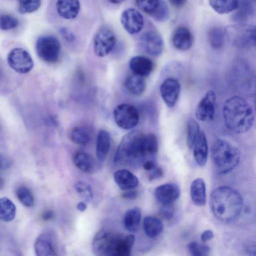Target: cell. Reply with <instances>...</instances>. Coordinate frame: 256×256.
I'll return each mask as SVG.
<instances>
[{"mask_svg":"<svg viewBox=\"0 0 256 256\" xmlns=\"http://www.w3.org/2000/svg\"><path fill=\"white\" fill-rule=\"evenodd\" d=\"M210 209L218 220L230 222L236 219L240 214L243 200L236 190L226 186H219L211 193Z\"/></svg>","mask_w":256,"mask_h":256,"instance_id":"obj_1","label":"cell"},{"mask_svg":"<svg viewBox=\"0 0 256 256\" xmlns=\"http://www.w3.org/2000/svg\"><path fill=\"white\" fill-rule=\"evenodd\" d=\"M222 112L226 127L235 133L248 132L254 123L253 110L242 97L235 96L228 98L224 104Z\"/></svg>","mask_w":256,"mask_h":256,"instance_id":"obj_2","label":"cell"},{"mask_svg":"<svg viewBox=\"0 0 256 256\" xmlns=\"http://www.w3.org/2000/svg\"><path fill=\"white\" fill-rule=\"evenodd\" d=\"M148 156L145 144V134L133 130L124 136L118 147L114 162L116 164L138 166Z\"/></svg>","mask_w":256,"mask_h":256,"instance_id":"obj_3","label":"cell"},{"mask_svg":"<svg viewBox=\"0 0 256 256\" xmlns=\"http://www.w3.org/2000/svg\"><path fill=\"white\" fill-rule=\"evenodd\" d=\"M211 152L214 166L220 174L230 172L239 162L240 153L238 149L226 140H216L213 144Z\"/></svg>","mask_w":256,"mask_h":256,"instance_id":"obj_4","label":"cell"},{"mask_svg":"<svg viewBox=\"0 0 256 256\" xmlns=\"http://www.w3.org/2000/svg\"><path fill=\"white\" fill-rule=\"evenodd\" d=\"M226 36L235 46L248 48L256 44V27L251 24H237L227 26Z\"/></svg>","mask_w":256,"mask_h":256,"instance_id":"obj_5","label":"cell"},{"mask_svg":"<svg viewBox=\"0 0 256 256\" xmlns=\"http://www.w3.org/2000/svg\"><path fill=\"white\" fill-rule=\"evenodd\" d=\"M60 44L53 36L47 35L39 37L36 44L38 56L43 61L54 63L58 61L60 53Z\"/></svg>","mask_w":256,"mask_h":256,"instance_id":"obj_6","label":"cell"},{"mask_svg":"<svg viewBox=\"0 0 256 256\" xmlns=\"http://www.w3.org/2000/svg\"><path fill=\"white\" fill-rule=\"evenodd\" d=\"M113 116L116 125L124 130H130L138 124L140 116L137 109L132 105L122 104L114 110Z\"/></svg>","mask_w":256,"mask_h":256,"instance_id":"obj_7","label":"cell"},{"mask_svg":"<svg viewBox=\"0 0 256 256\" xmlns=\"http://www.w3.org/2000/svg\"><path fill=\"white\" fill-rule=\"evenodd\" d=\"M7 60L10 66L19 74L29 72L34 66L33 60L29 52L20 48L12 50L8 55Z\"/></svg>","mask_w":256,"mask_h":256,"instance_id":"obj_8","label":"cell"},{"mask_svg":"<svg viewBox=\"0 0 256 256\" xmlns=\"http://www.w3.org/2000/svg\"><path fill=\"white\" fill-rule=\"evenodd\" d=\"M116 42V36L111 30L106 27L101 28L94 38V49L95 54L98 57L106 56L114 48Z\"/></svg>","mask_w":256,"mask_h":256,"instance_id":"obj_9","label":"cell"},{"mask_svg":"<svg viewBox=\"0 0 256 256\" xmlns=\"http://www.w3.org/2000/svg\"><path fill=\"white\" fill-rule=\"evenodd\" d=\"M216 96L212 90H208L201 98L195 110V116L200 121L210 122L212 120L215 112Z\"/></svg>","mask_w":256,"mask_h":256,"instance_id":"obj_10","label":"cell"},{"mask_svg":"<svg viewBox=\"0 0 256 256\" xmlns=\"http://www.w3.org/2000/svg\"><path fill=\"white\" fill-rule=\"evenodd\" d=\"M120 22L126 31L131 34L140 32L144 24L142 15L132 8H128L122 12Z\"/></svg>","mask_w":256,"mask_h":256,"instance_id":"obj_11","label":"cell"},{"mask_svg":"<svg viewBox=\"0 0 256 256\" xmlns=\"http://www.w3.org/2000/svg\"><path fill=\"white\" fill-rule=\"evenodd\" d=\"M180 86L178 81L173 78L165 79L160 88L162 98L168 108H172L176 104L180 96Z\"/></svg>","mask_w":256,"mask_h":256,"instance_id":"obj_12","label":"cell"},{"mask_svg":"<svg viewBox=\"0 0 256 256\" xmlns=\"http://www.w3.org/2000/svg\"><path fill=\"white\" fill-rule=\"evenodd\" d=\"M140 44L144 50L154 56H160L164 50V41L161 36L154 31L146 32L140 38Z\"/></svg>","mask_w":256,"mask_h":256,"instance_id":"obj_13","label":"cell"},{"mask_svg":"<svg viewBox=\"0 0 256 256\" xmlns=\"http://www.w3.org/2000/svg\"><path fill=\"white\" fill-rule=\"evenodd\" d=\"M135 241L134 236L115 235L110 246L108 256H128Z\"/></svg>","mask_w":256,"mask_h":256,"instance_id":"obj_14","label":"cell"},{"mask_svg":"<svg viewBox=\"0 0 256 256\" xmlns=\"http://www.w3.org/2000/svg\"><path fill=\"white\" fill-rule=\"evenodd\" d=\"M180 190L179 186L173 183L160 185L154 190L156 199L163 205L172 204L179 198Z\"/></svg>","mask_w":256,"mask_h":256,"instance_id":"obj_15","label":"cell"},{"mask_svg":"<svg viewBox=\"0 0 256 256\" xmlns=\"http://www.w3.org/2000/svg\"><path fill=\"white\" fill-rule=\"evenodd\" d=\"M114 236V234L106 230H100L92 241V250L94 253L98 256H108Z\"/></svg>","mask_w":256,"mask_h":256,"instance_id":"obj_16","label":"cell"},{"mask_svg":"<svg viewBox=\"0 0 256 256\" xmlns=\"http://www.w3.org/2000/svg\"><path fill=\"white\" fill-rule=\"evenodd\" d=\"M34 250L38 256H56L53 235L49 232L41 234L36 240Z\"/></svg>","mask_w":256,"mask_h":256,"instance_id":"obj_17","label":"cell"},{"mask_svg":"<svg viewBox=\"0 0 256 256\" xmlns=\"http://www.w3.org/2000/svg\"><path fill=\"white\" fill-rule=\"evenodd\" d=\"M129 66L134 74L143 77L148 76L154 68L152 61L144 56H133L129 62Z\"/></svg>","mask_w":256,"mask_h":256,"instance_id":"obj_18","label":"cell"},{"mask_svg":"<svg viewBox=\"0 0 256 256\" xmlns=\"http://www.w3.org/2000/svg\"><path fill=\"white\" fill-rule=\"evenodd\" d=\"M172 42L178 50H186L191 48L194 42V37L190 30L185 26H180L174 32Z\"/></svg>","mask_w":256,"mask_h":256,"instance_id":"obj_19","label":"cell"},{"mask_svg":"<svg viewBox=\"0 0 256 256\" xmlns=\"http://www.w3.org/2000/svg\"><path fill=\"white\" fill-rule=\"evenodd\" d=\"M58 15L65 20L75 18L80 10L79 0H58L56 4Z\"/></svg>","mask_w":256,"mask_h":256,"instance_id":"obj_20","label":"cell"},{"mask_svg":"<svg viewBox=\"0 0 256 256\" xmlns=\"http://www.w3.org/2000/svg\"><path fill=\"white\" fill-rule=\"evenodd\" d=\"M194 156L197 164L201 167L207 162L208 146L206 138L203 132H200L192 148Z\"/></svg>","mask_w":256,"mask_h":256,"instance_id":"obj_21","label":"cell"},{"mask_svg":"<svg viewBox=\"0 0 256 256\" xmlns=\"http://www.w3.org/2000/svg\"><path fill=\"white\" fill-rule=\"evenodd\" d=\"M114 178L116 183L122 190L133 189L138 183L137 177L126 169H120L115 172Z\"/></svg>","mask_w":256,"mask_h":256,"instance_id":"obj_22","label":"cell"},{"mask_svg":"<svg viewBox=\"0 0 256 256\" xmlns=\"http://www.w3.org/2000/svg\"><path fill=\"white\" fill-rule=\"evenodd\" d=\"M190 196L195 205L198 206L205 205L206 201V184L202 178H196L192 182Z\"/></svg>","mask_w":256,"mask_h":256,"instance_id":"obj_23","label":"cell"},{"mask_svg":"<svg viewBox=\"0 0 256 256\" xmlns=\"http://www.w3.org/2000/svg\"><path fill=\"white\" fill-rule=\"evenodd\" d=\"M111 138L108 132L104 130L98 131L96 141V155L100 162H104L109 152Z\"/></svg>","mask_w":256,"mask_h":256,"instance_id":"obj_24","label":"cell"},{"mask_svg":"<svg viewBox=\"0 0 256 256\" xmlns=\"http://www.w3.org/2000/svg\"><path fill=\"white\" fill-rule=\"evenodd\" d=\"M144 77L132 74L125 80L124 86L126 90L134 96H140L143 94L146 87Z\"/></svg>","mask_w":256,"mask_h":256,"instance_id":"obj_25","label":"cell"},{"mask_svg":"<svg viewBox=\"0 0 256 256\" xmlns=\"http://www.w3.org/2000/svg\"><path fill=\"white\" fill-rule=\"evenodd\" d=\"M141 220V210L139 208H134L125 214L124 222L126 228L130 232H136L138 229Z\"/></svg>","mask_w":256,"mask_h":256,"instance_id":"obj_26","label":"cell"},{"mask_svg":"<svg viewBox=\"0 0 256 256\" xmlns=\"http://www.w3.org/2000/svg\"><path fill=\"white\" fill-rule=\"evenodd\" d=\"M163 224L158 218L147 216L143 221V228L146 234L150 238L158 236L162 231Z\"/></svg>","mask_w":256,"mask_h":256,"instance_id":"obj_27","label":"cell"},{"mask_svg":"<svg viewBox=\"0 0 256 256\" xmlns=\"http://www.w3.org/2000/svg\"><path fill=\"white\" fill-rule=\"evenodd\" d=\"M16 214V207L8 198H0V220L9 222L12 220Z\"/></svg>","mask_w":256,"mask_h":256,"instance_id":"obj_28","label":"cell"},{"mask_svg":"<svg viewBox=\"0 0 256 256\" xmlns=\"http://www.w3.org/2000/svg\"><path fill=\"white\" fill-rule=\"evenodd\" d=\"M239 0H209L210 6L219 14H226L236 10Z\"/></svg>","mask_w":256,"mask_h":256,"instance_id":"obj_29","label":"cell"},{"mask_svg":"<svg viewBox=\"0 0 256 256\" xmlns=\"http://www.w3.org/2000/svg\"><path fill=\"white\" fill-rule=\"evenodd\" d=\"M90 132L84 126H76L70 132V138L72 141L79 145L87 144L90 142Z\"/></svg>","mask_w":256,"mask_h":256,"instance_id":"obj_30","label":"cell"},{"mask_svg":"<svg viewBox=\"0 0 256 256\" xmlns=\"http://www.w3.org/2000/svg\"><path fill=\"white\" fill-rule=\"evenodd\" d=\"M73 161L76 166L82 171L88 172L92 170L93 163L90 156L84 152L79 151L74 154Z\"/></svg>","mask_w":256,"mask_h":256,"instance_id":"obj_31","label":"cell"},{"mask_svg":"<svg viewBox=\"0 0 256 256\" xmlns=\"http://www.w3.org/2000/svg\"><path fill=\"white\" fill-rule=\"evenodd\" d=\"M224 30L219 27H214L208 32V39L212 47L214 48H221L225 39Z\"/></svg>","mask_w":256,"mask_h":256,"instance_id":"obj_32","label":"cell"},{"mask_svg":"<svg viewBox=\"0 0 256 256\" xmlns=\"http://www.w3.org/2000/svg\"><path fill=\"white\" fill-rule=\"evenodd\" d=\"M236 9H238L237 12L232 16V19L236 22L246 20L252 12V7L248 0L239 1Z\"/></svg>","mask_w":256,"mask_h":256,"instance_id":"obj_33","label":"cell"},{"mask_svg":"<svg viewBox=\"0 0 256 256\" xmlns=\"http://www.w3.org/2000/svg\"><path fill=\"white\" fill-rule=\"evenodd\" d=\"M16 194L18 200L24 206L32 208L34 204V196L30 190L25 186H20L17 188Z\"/></svg>","mask_w":256,"mask_h":256,"instance_id":"obj_34","label":"cell"},{"mask_svg":"<svg viewBox=\"0 0 256 256\" xmlns=\"http://www.w3.org/2000/svg\"><path fill=\"white\" fill-rule=\"evenodd\" d=\"M200 132L198 123L193 118L189 119L186 124V142L190 148H192Z\"/></svg>","mask_w":256,"mask_h":256,"instance_id":"obj_35","label":"cell"},{"mask_svg":"<svg viewBox=\"0 0 256 256\" xmlns=\"http://www.w3.org/2000/svg\"><path fill=\"white\" fill-rule=\"evenodd\" d=\"M163 0H136L137 6L152 16L156 12Z\"/></svg>","mask_w":256,"mask_h":256,"instance_id":"obj_36","label":"cell"},{"mask_svg":"<svg viewBox=\"0 0 256 256\" xmlns=\"http://www.w3.org/2000/svg\"><path fill=\"white\" fill-rule=\"evenodd\" d=\"M41 5V0H18V10L22 14L37 10Z\"/></svg>","mask_w":256,"mask_h":256,"instance_id":"obj_37","label":"cell"},{"mask_svg":"<svg viewBox=\"0 0 256 256\" xmlns=\"http://www.w3.org/2000/svg\"><path fill=\"white\" fill-rule=\"evenodd\" d=\"M74 187L76 192L86 201L90 202L92 200V190L89 184L84 181L80 180L75 184Z\"/></svg>","mask_w":256,"mask_h":256,"instance_id":"obj_38","label":"cell"},{"mask_svg":"<svg viewBox=\"0 0 256 256\" xmlns=\"http://www.w3.org/2000/svg\"><path fill=\"white\" fill-rule=\"evenodd\" d=\"M18 25V21L14 16L3 14L0 16V30H8L14 28Z\"/></svg>","mask_w":256,"mask_h":256,"instance_id":"obj_39","label":"cell"},{"mask_svg":"<svg viewBox=\"0 0 256 256\" xmlns=\"http://www.w3.org/2000/svg\"><path fill=\"white\" fill-rule=\"evenodd\" d=\"M188 248L190 254L194 256H204L208 255L210 248L204 244H199L195 242H192L188 245Z\"/></svg>","mask_w":256,"mask_h":256,"instance_id":"obj_40","label":"cell"},{"mask_svg":"<svg viewBox=\"0 0 256 256\" xmlns=\"http://www.w3.org/2000/svg\"><path fill=\"white\" fill-rule=\"evenodd\" d=\"M156 20L162 22L166 20L169 16V10L164 0H162L156 12L152 16Z\"/></svg>","mask_w":256,"mask_h":256,"instance_id":"obj_41","label":"cell"},{"mask_svg":"<svg viewBox=\"0 0 256 256\" xmlns=\"http://www.w3.org/2000/svg\"><path fill=\"white\" fill-rule=\"evenodd\" d=\"M174 209L170 205H163L160 210V214L164 219L170 220L174 216Z\"/></svg>","mask_w":256,"mask_h":256,"instance_id":"obj_42","label":"cell"},{"mask_svg":"<svg viewBox=\"0 0 256 256\" xmlns=\"http://www.w3.org/2000/svg\"><path fill=\"white\" fill-rule=\"evenodd\" d=\"M12 165L10 160L4 154H0V172L8 169Z\"/></svg>","mask_w":256,"mask_h":256,"instance_id":"obj_43","label":"cell"},{"mask_svg":"<svg viewBox=\"0 0 256 256\" xmlns=\"http://www.w3.org/2000/svg\"><path fill=\"white\" fill-rule=\"evenodd\" d=\"M164 175V170L161 168L156 167L150 174L148 179L150 180L158 179Z\"/></svg>","mask_w":256,"mask_h":256,"instance_id":"obj_44","label":"cell"},{"mask_svg":"<svg viewBox=\"0 0 256 256\" xmlns=\"http://www.w3.org/2000/svg\"><path fill=\"white\" fill-rule=\"evenodd\" d=\"M126 190L122 194V198L129 200L135 199L138 196V192L136 190Z\"/></svg>","mask_w":256,"mask_h":256,"instance_id":"obj_45","label":"cell"},{"mask_svg":"<svg viewBox=\"0 0 256 256\" xmlns=\"http://www.w3.org/2000/svg\"><path fill=\"white\" fill-rule=\"evenodd\" d=\"M214 236L212 230H207L203 232L200 235L201 240L204 242H206L210 240Z\"/></svg>","mask_w":256,"mask_h":256,"instance_id":"obj_46","label":"cell"},{"mask_svg":"<svg viewBox=\"0 0 256 256\" xmlns=\"http://www.w3.org/2000/svg\"><path fill=\"white\" fill-rule=\"evenodd\" d=\"M60 33L63 37L68 41H72L74 40V36L66 28H62L60 30Z\"/></svg>","mask_w":256,"mask_h":256,"instance_id":"obj_47","label":"cell"},{"mask_svg":"<svg viewBox=\"0 0 256 256\" xmlns=\"http://www.w3.org/2000/svg\"><path fill=\"white\" fill-rule=\"evenodd\" d=\"M142 166L146 170H152L156 167V165L152 160H147L143 163Z\"/></svg>","mask_w":256,"mask_h":256,"instance_id":"obj_48","label":"cell"},{"mask_svg":"<svg viewBox=\"0 0 256 256\" xmlns=\"http://www.w3.org/2000/svg\"><path fill=\"white\" fill-rule=\"evenodd\" d=\"M187 0H168L176 8H182L186 3Z\"/></svg>","mask_w":256,"mask_h":256,"instance_id":"obj_49","label":"cell"},{"mask_svg":"<svg viewBox=\"0 0 256 256\" xmlns=\"http://www.w3.org/2000/svg\"><path fill=\"white\" fill-rule=\"evenodd\" d=\"M54 213L52 210H46L44 212L42 216V220H50L54 218Z\"/></svg>","mask_w":256,"mask_h":256,"instance_id":"obj_50","label":"cell"},{"mask_svg":"<svg viewBox=\"0 0 256 256\" xmlns=\"http://www.w3.org/2000/svg\"><path fill=\"white\" fill-rule=\"evenodd\" d=\"M77 209L80 212H84L86 208V205L84 202H80L76 206Z\"/></svg>","mask_w":256,"mask_h":256,"instance_id":"obj_51","label":"cell"},{"mask_svg":"<svg viewBox=\"0 0 256 256\" xmlns=\"http://www.w3.org/2000/svg\"><path fill=\"white\" fill-rule=\"evenodd\" d=\"M248 252L250 253V255H253L252 253H254V254H255L256 252V247L255 246H250L248 248L247 250Z\"/></svg>","mask_w":256,"mask_h":256,"instance_id":"obj_52","label":"cell"},{"mask_svg":"<svg viewBox=\"0 0 256 256\" xmlns=\"http://www.w3.org/2000/svg\"><path fill=\"white\" fill-rule=\"evenodd\" d=\"M110 2L114 4H118L122 2L124 0H108Z\"/></svg>","mask_w":256,"mask_h":256,"instance_id":"obj_53","label":"cell"},{"mask_svg":"<svg viewBox=\"0 0 256 256\" xmlns=\"http://www.w3.org/2000/svg\"><path fill=\"white\" fill-rule=\"evenodd\" d=\"M4 182L0 178V190L2 188Z\"/></svg>","mask_w":256,"mask_h":256,"instance_id":"obj_54","label":"cell"}]
</instances>
